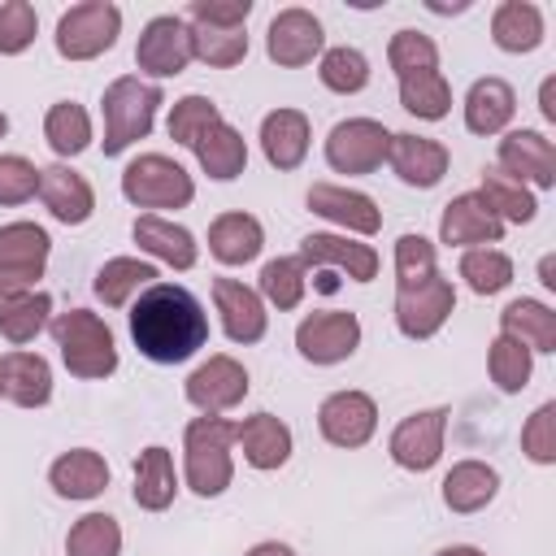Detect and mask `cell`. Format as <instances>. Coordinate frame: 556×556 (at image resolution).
<instances>
[{
    "label": "cell",
    "instance_id": "52",
    "mask_svg": "<svg viewBox=\"0 0 556 556\" xmlns=\"http://www.w3.org/2000/svg\"><path fill=\"white\" fill-rule=\"evenodd\" d=\"M252 17V0H191L187 22L200 26H226V30H243Z\"/></svg>",
    "mask_w": 556,
    "mask_h": 556
},
{
    "label": "cell",
    "instance_id": "22",
    "mask_svg": "<svg viewBox=\"0 0 556 556\" xmlns=\"http://www.w3.org/2000/svg\"><path fill=\"white\" fill-rule=\"evenodd\" d=\"M39 200H43L48 217L61 226H83L96 213V187L65 161L39 169Z\"/></svg>",
    "mask_w": 556,
    "mask_h": 556
},
{
    "label": "cell",
    "instance_id": "54",
    "mask_svg": "<svg viewBox=\"0 0 556 556\" xmlns=\"http://www.w3.org/2000/svg\"><path fill=\"white\" fill-rule=\"evenodd\" d=\"M243 556H295V547H291V543H278V539H261V543H252Z\"/></svg>",
    "mask_w": 556,
    "mask_h": 556
},
{
    "label": "cell",
    "instance_id": "21",
    "mask_svg": "<svg viewBox=\"0 0 556 556\" xmlns=\"http://www.w3.org/2000/svg\"><path fill=\"white\" fill-rule=\"evenodd\" d=\"M387 165H391V174H395L404 187L430 191V187L443 182V174H447V165H452V152H447V143L430 139V135H408V130H400V135H391Z\"/></svg>",
    "mask_w": 556,
    "mask_h": 556
},
{
    "label": "cell",
    "instance_id": "23",
    "mask_svg": "<svg viewBox=\"0 0 556 556\" xmlns=\"http://www.w3.org/2000/svg\"><path fill=\"white\" fill-rule=\"evenodd\" d=\"M261 152L265 161L278 169V174H291L304 165L308 148H313V126H308V113L300 109H274L261 117Z\"/></svg>",
    "mask_w": 556,
    "mask_h": 556
},
{
    "label": "cell",
    "instance_id": "35",
    "mask_svg": "<svg viewBox=\"0 0 556 556\" xmlns=\"http://www.w3.org/2000/svg\"><path fill=\"white\" fill-rule=\"evenodd\" d=\"M152 282H156V265H152V261L113 256V261H104V265L96 269L91 291H96V300H100L104 308H126V304H135V295L148 291Z\"/></svg>",
    "mask_w": 556,
    "mask_h": 556
},
{
    "label": "cell",
    "instance_id": "37",
    "mask_svg": "<svg viewBox=\"0 0 556 556\" xmlns=\"http://www.w3.org/2000/svg\"><path fill=\"white\" fill-rule=\"evenodd\" d=\"M48 326H52V295L48 291H22V295L0 300V334L13 348L35 343Z\"/></svg>",
    "mask_w": 556,
    "mask_h": 556
},
{
    "label": "cell",
    "instance_id": "41",
    "mask_svg": "<svg viewBox=\"0 0 556 556\" xmlns=\"http://www.w3.org/2000/svg\"><path fill=\"white\" fill-rule=\"evenodd\" d=\"M400 109L413 113L417 122H443L452 113V87H447L443 70L400 78Z\"/></svg>",
    "mask_w": 556,
    "mask_h": 556
},
{
    "label": "cell",
    "instance_id": "9",
    "mask_svg": "<svg viewBox=\"0 0 556 556\" xmlns=\"http://www.w3.org/2000/svg\"><path fill=\"white\" fill-rule=\"evenodd\" d=\"M452 313H456V287H452V278L434 274L417 287L395 291V313L391 317H395V330L404 339L421 343V339H434L447 326Z\"/></svg>",
    "mask_w": 556,
    "mask_h": 556
},
{
    "label": "cell",
    "instance_id": "40",
    "mask_svg": "<svg viewBox=\"0 0 556 556\" xmlns=\"http://www.w3.org/2000/svg\"><path fill=\"white\" fill-rule=\"evenodd\" d=\"M369 56L361 52V48H352V43H334V48H326L321 56H317V78H321V87L326 91H334V96H356V91H365L369 87Z\"/></svg>",
    "mask_w": 556,
    "mask_h": 556
},
{
    "label": "cell",
    "instance_id": "33",
    "mask_svg": "<svg viewBox=\"0 0 556 556\" xmlns=\"http://www.w3.org/2000/svg\"><path fill=\"white\" fill-rule=\"evenodd\" d=\"M543 35H547V26H543V9L539 4H530V0H504V4H495V13H491V39H495L500 52H513V56L534 52L543 43Z\"/></svg>",
    "mask_w": 556,
    "mask_h": 556
},
{
    "label": "cell",
    "instance_id": "5",
    "mask_svg": "<svg viewBox=\"0 0 556 556\" xmlns=\"http://www.w3.org/2000/svg\"><path fill=\"white\" fill-rule=\"evenodd\" d=\"M122 195L135 208L161 213V208H187L195 200V178L165 152H139L122 169Z\"/></svg>",
    "mask_w": 556,
    "mask_h": 556
},
{
    "label": "cell",
    "instance_id": "10",
    "mask_svg": "<svg viewBox=\"0 0 556 556\" xmlns=\"http://www.w3.org/2000/svg\"><path fill=\"white\" fill-rule=\"evenodd\" d=\"M248 391H252L248 369H243L235 356H226V352L200 361V365L187 374V382H182L187 404L200 408V413H208V417H222V413L239 408V404L248 400Z\"/></svg>",
    "mask_w": 556,
    "mask_h": 556
},
{
    "label": "cell",
    "instance_id": "38",
    "mask_svg": "<svg viewBox=\"0 0 556 556\" xmlns=\"http://www.w3.org/2000/svg\"><path fill=\"white\" fill-rule=\"evenodd\" d=\"M304 291H308V269L300 256H274L261 265V278H256V295L265 300V308H278V313H291L304 304Z\"/></svg>",
    "mask_w": 556,
    "mask_h": 556
},
{
    "label": "cell",
    "instance_id": "36",
    "mask_svg": "<svg viewBox=\"0 0 556 556\" xmlns=\"http://www.w3.org/2000/svg\"><path fill=\"white\" fill-rule=\"evenodd\" d=\"M43 139H48V148H52L61 161L83 156V152L91 148V139H96L91 113H87L78 100H56V104H48V113H43Z\"/></svg>",
    "mask_w": 556,
    "mask_h": 556
},
{
    "label": "cell",
    "instance_id": "11",
    "mask_svg": "<svg viewBox=\"0 0 556 556\" xmlns=\"http://www.w3.org/2000/svg\"><path fill=\"white\" fill-rule=\"evenodd\" d=\"M191 26L178 13H156L135 43V65L148 78H178L191 65Z\"/></svg>",
    "mask_w": 556,
    "mask_h": 556
},
{
    "label": "cell",
    "instance_id": "49",
    "mask_svg": "<svg viewBox=\"0 0 556 556\" xmlns=\"http://www.w3.org/2000/svg\"><path fill=\"white\" fill-rule=\"evenodd\" d=\"M39 35V13L30 0L0 4V56H22Z\"/></svg>",
    "mask_w": 556,
    "mask_h": 556
},
{
    "label": "cell",
    "instance_id": "39",
    "mask_svg": "<svg viewBox=\"0 0 556 556\" xmlns=\"http://www.w3.org/2000/svg\"><path fill=\"white\" fill-rule=\"evenodd\" d=\"M478 195L486 200V208H491L504 226H526V222H534V213H539L534 191H530L526 182L508 178L504 169H486V174H482Z\"/></svg>",
    "mask_w": 556,
    "mask_h": 556
},
{
    "label": "cell",
    "instance_id": "20",
    "mask_svg": "<svg viewBox=\"0 0 556 556\" xmlns=\"http://www.w3.org/2000/svg\"><path fill=\"white\" fill-rule=\"evenodd\" d=\"M213 304L222 317V334L230 343H261L269 330V308L243 278H213Z\"/></svg>",
    "mask_w": 556,
    "mask_h": 556
},
{
    "label": "cell",
    "instance_id": "45",
    "mask_svg": "<svg viewBox=\"0 0 556 556\" xmlns=\"http://www.w3.org/2000/svg\"><path fill=\"white\" fill-rule=\"evenodd\" d=\"M191 26V56L213 65V70H235L243 56H248V26L243 30H226V26H200V22H187Z\"/></svg>",
    "mask_w": 556,
    "mask_h": 556
},
{
    "label": "cell",
    "instance_id": "7",
    "mask_svg": "<svg viewBox=\"0 0 556 556\" xmlns=\"http://www.w3.org/2000/svg\"><path fill=\"white\" fill-rule=\"evenodd\" d=\"M391 135L378 117H343L330 126L326 135V165L334 174H348V178H361V174H374L387 165V148H391Z\"/></svg>",
    "mask_w": 556,
    "mask_h": 556
},
{
    "label": "cell",
    "instance_id": "19",
    "mask_svg": "<svg viewBox=\"0 0 556 556\" xmlns=\"http://www.w3.org/2000/svg\"><path fill=\"white\" fill-rule=\"evenodd\" d=\"M504 239V222L486 208L478 191H460L439 213V243L447 248H495Z\"/></svg>",
    "mask_w": 556,
    "mask_h": 556
},
{
    "label": "cell",
    "instance_id": "6",
    "mask_svg": "<svg viewBox=\"0 0 556 556\" xmlns=\"http://www.w3.org/2000/svg\"><path fill=\"white\" fill-rule=\"evenodd\" d=\"M122 35V9L113 0H78L56 17V56L61 61H96Z\"/></svg>",
    "mask_w": 556,
    "mask_h": 556
},
{
    "label": "cell",
    "instance_id": "32",
    "mask_svg": "<svg viewBox=\"0 0 556 556\" xmlns=\"http://www.w3.org/2000/svg\"><path fill=\"white\" fill-rule=\"evenodd\" d=\"M495 495H500V469L486 460H456L443 473V504L460 517L482 513Z\"/></svg>",
    "mask_w": 556,
    "mask_h": 556
},
{
    "label": "cell",
    "instance_id": "16",
    "mask_svg": "<svg viewBox=\"0 0 556 556\" xmlns=\"http://www.w3.org/2000/svg\"><path fill=\"white\" fill-rule=\"evenodd\" d=\"M495 169L508 178L526 182L530 191H552L556 187V143L543 130H504L495 148Z\"/></svg>",
    "mask_w": 556,
    "mask_h": 556
},
{
    "label": "cell",
    "instance_id": "13",
    "mask_svg": "<svg viewBox=\"0 0 556 556\" xmlns=\"http://www.w3.org/2000/svg\"><path fill=\"white\" fill-rule=\"evenodd\" d=\"M317 430L330 447H343V452H356L374 439L378 430V404L369 391H330L321 404H317Z\"/></svg>",
    "mask_w": 556,
    "mask_h": 556
},
{
    "label": "cell",
    "instance_id": "1",
    "mask_svg": "<svg viewBox=\"0 0 556 556\" xmlns=\"http://www.w3.org/2000/svg\"><path fill=\"white\" fill-rule=\"evenodd\" d=\"M130 339L152 365H182L208 343V313L182 282H152L130 304Z\"/></svg>",
    "mask_w": 556,
    "mask_h": 556
},
{
    "label": "cell",
    "instance_id": "27",
    "mask_svg": "<svg viewBox=\"0 0 556 556\" xmlns=\"http://www.w3.org/2000/svg\"><path fill=\"white\" fill-rule=\"evenodd\" d=\"M0 387H4V400L17 404V408H43L52 400V365L48 356L39 352H26V348H13L0 356Z\"/></svg>",
    "mask_w": 556,
    "mask_h": 556
},
{
    "label": "cell",
    "instance_id": "55",
    "mask_svg": "<svg viewBox=\"0 0 556 556\" xmlns=\"http://www.w3.org/2000/svg\"><path fill=\"white\" fill-rule=\"evenodd\" d=\"M539 282H543L547 291H556V256H552V252L539 261Z\"/></svg>",
    "mask_w": 556,
    "mask_h": 556
},
{
    "label": "cell",
    "instance_id": "12",
    "mask_svg": "<svg viewBox=\"0 0 556 556\" xmlns=\"http://www.w3.org/2000/svg\"><path fill=\"white\" fill-rule=\"evenodd\" d=\"M361 317L348 313V308H321V313H308L300 326H295V352L308 361V365H339L348 361L356 348H361Z\"/></svg>",
    "mask_w": 556,
    "mask_h": 556
},
{
    "label": "cell",
    "instance_id": "14",
    "mask_svg": "<svg viewBox=\"0 0 556 556\" xmlns=\"http://www.w3.org/2000/svg\"><path fill=\"white\" fill-rule=\"evenodd\" d=\"M447 408L439 404V408H421V413H408L395 430H391V439H387V456L400 465V469H408V473H430L434 465H439V456H443V439H447Z\"/></svg>",
    "mask_w": 556,
    "mask_h": 556
},
{
    "label": "cell",
    "instance_id": "56",
    "mask_svg": "<svg viewBox=\"0 0 556 556\" xmlns=\"http://www.w3.org/2000/svg\"><path fill=\"white\" fill-rule=\"evenodd\" d=\"M434 556H486L482 547H473V543H452V547H439Z\"/></svg>",
    "mask_w": 556,
    "mask_h": 556
},
{
    "label": "cell",
    "instance_id": "47",
    "mask_svg": "<svg viewBox=\"0 0 556 556\" xmlns=\"http://www.w3.org/2000/svg\"><path fill=\"white\" fill-rule=\"evenodd\" d=\"M222 122V109L208 100V96H182V100H174V109H169V139L174 143H182V148H195V139L208 130V126H217Z\"/></svg>",
    "mask_w": 556,
    "mask_h": 556
},
{
    "label": "cell",
    "instance_id": "46",
    "mask_svg": "<svg viewBox=\"0 0 556 556\" xmlns=\"http://www.w3.org/2000/svg\"><path fill=\"white\" fill-rule=\"evenodd\" d=\"M387 65L395 78H408V74H426V70H439V43L413 26L395 30L391 43H387Z\"/></svg>",
    "mask_w": 556,
    "mask_h": 556
},
{
    "label": "cell",
    "instance_id": "53",
    "mask_svg": "<svg viewBox=\"0 0 556 556\" xmlns=\"http://www.w3.org/2000/svg\"><path fill=\"white\" fill-rule=\"evenodd\" d=\"M539 113H543V122H556V78H543V87H539Z\"/></svg>",
    "mask_w": 556,
    "mask_h": 556
},
{
    "label": "cell",
    "instance_id": "24",
    "mask_svg": "<svg viewBox=\"0 0 556 556\" xmlns=\"http://www.w3.org/2000/svg\"><path fill=\"white\" fill-rule=\"evenodd\" d=\"M235 443H239L243 460H248L256 473L282 469V465L291 460V452H295L291 426H287L282 417H274V413H252V417H243L239 430H235Z\"/></svg>",
    "mask_w": 556,
    "mask_h": 556
},
{
    "label": "cell",
    "instance_id": "25",
    "mask_svg": "<svg viewBox=\"0 0 556 556\" xmlns=\"http://www.w3.org/2000/svg\"><path fill=\"white\" fill-rule=\"evenodd\" d=\"M130 235H135L139 252H148L152 261H161L169 269H195V261H200L195 235L187 226L161 217V213H139L135 226H130Z\"/></svg>",
    "mask_w": 556,
    "mask_h": 556
},
{
    "label": "cell",
    "instance_id": "29",
    "mask_svg": "<svg viewBox=\"0 0 556 556\" xmlns=\"http://www.w3.org/2000/svg\"><path fill=\"white\" fill-rule=\"evenodd\" d=\"M465 130L469 135H504L508 130V122H513V113H517V91L504 83V78H495V74H486V78H478L469 91H465Z\"/></svg>",
    "mask_w": 556,
    "mask_h": 556
},
{
    "label": "cell",
    "instance_id": "3",
    "mask_svg": "<svg viewBox=\"0 0 556 556\" xmlns=\"http://www.w3.org/2000/svg\"><path fill=\"white\" fill-rule=\"evenodd\" d=\"M52 343L61 352V365L70 369V378L83 382H104L117 374V339L109 330V321L91 308H65L52 313Z\"/></svg>",
    "mask_w": 556,
    "mask_h": 556
},
{
    "label": "cell",
    "instance_id": "51",
    "mask_svg": "<svg viewBox=\"0 0 556 556\" xmlns=\"http://www.w3.org/2000/svg\"><path fill=\"white\" fill-rule=\"evenodd\" d=\"M521 452L534 465H556V400H543L521 426Z\"/></svg>",
    "mask_w": 556,
    "mask_h": 556
},
{
    "label": "cell",
    "instance_id": "4",
    "mask_svg": "<svg viewBox=\"0 0 556 556\" xmlns=\"http://www.w3.org/2000/svg\"><path fill=\"white\" fill-rule=\"evenodd\" d=\"M165 104V91L139 74H122L104 87L100 96V117H104V156H122L126 148H135L139 139L152 135L156 126V113Z\"/></svg>",
    "mask_w": 556,
    "mask_h": 556
},
{
    "label": "cell",
    "instance_id": "2",
    "mask_svg": "<svg viewBox=\"0 0 556 556\" xmlns=\"http://www.w3.org/2000/svg\"><path fill=\"white\" fill-rule=\"evenodd\" d=\"M235 430L239 421L230 417H191L182 430V482L200 500H217L235 482Z\"/></svg>",
    "mask_w": 556,
    "mask_h": 556
},
{
    "label": "cell",
    "instance_id": "43",
    "mask_svg": "<svg viewBox=\"0 0 556 556\" xmlns=\"http://www.w3.org/2000/svg\"><path fill=\"white\" fill-rule=\"evenodd\" d=\"M486 374H491V382H495L504 395H521V391L530 387L534 356H530V348H521L517 339L495 334L491 348H486Z\"/></svg>",
    "mask_w": 556,
    "mask_h": 556
},
{
    "label": "cell",
    "instance_id": "34",
    "mask_svg": "<svg viewBox=\"0 0 556 556\" xmlns=\"http://www.w3.org/2000/svg\"><path fill=\"white\" fill-rule=\"evenodd\" d=\"M195 161L200 169L213 178V182H235L243 169H248V139L222 117L217 126H208L200 139H195Z\"/></svg>",
    "mask_w": 556,
    "mask_h": 556
},
{
    "label": "cell",
    "instance_id": "18",
    "mask_svg": "<svg viewBox=\"0 0 556 556\" xmlns=\"http://www.w3.org/2000/svg\"><path fill=\"white\" fill-rule=\"evenodd\" d=\"M304 204H308L321 222L339 226L343 235L369 239V235H378V230H382V208H378V200H374V195H365V191H356V187L313 182V187H308V195H304Z\"/></svg>",
    "mask_w": 556,
    "mask_h": 556
},
{
    "label": "cell",
    "instance_id": "58",
    "mask_svg": "<svg viewBox=\"0 0 556 556\" xmlns=\"http://www.w3.org/2000/svg\"><path fill=\"white\" fill-rule=\"evenodd\" d=\"M0 400H4V387H0Z\"/></svg>",
    "mask_w": 556,
    "mask_h": 556
},
{
    "label": "cell",
    "instance_id": "17",
    "mask_svg": "<svg viewBox=\"0 0 556 556\" xmlns=\"http://www.w3.org/2000/svg\"><path fill=\"white\" fill-rule=\"evenodd\" d=\"M295 256L304 261V269H334L348 282H374L378 278V265H382L374 243H361L352 235H330V230L304 235Z\"/></svg>",
    "mask_w": 556,
    "mask_h": 556
},
{
    "label": "cell",
    "instance_id": "26",
    "mask_svg": "<svg viewBox=\"0 0 556 556\" xmlns=\"http://www.w3.org/2000/svg\"><path fill=\"white\" fill-rule=\"evenodd\" d=\"M109 460L96 452V447H70L61 452L52 465H48V486L61 495V500H96L109 491Z\"/></svg>",
    "mask_w": 556,
    "mask_h": 556
},
{
    "label": "cell",
    "instance_id": "48",
    "mask_svg": "<svg viewBox=\"0 0 556 556\" xmlns=\"http://www.w3.org/2000/svg\"><path fill=\"white\" fill-rule=\"evenodd\" d=\"M439 274V265H434V243L426 239V235H400L395 239V291H404V287H417V282H426V278H434Z\"/></svg>",
    "mask_w": 556,
    "mask_h": 556
},
{
    "label": "cell",
    "instance_id": "28",
    "mask_svg": "<svg viewBox=\"0 0 556 556\" xmlns=\"http://www.w3.org/2000/svg\"><path fill=\"white\" fill-rule=\"evenodd\" d=\"M265 248V226L252 217V213H222L208 222V256L226 269H239V265H252Z\"/></svg>",
    "mask_w": 556,
    "mask_h": 556
},
{
    "label": "cell",
    "instance_id": "15",
    "mask_svg": "<svg viewBox=\"0 0 556 556\" xmlns=\"http://www.w3.org/2000/svg\"><path fill=\"white\" fill-rule=\"evenodd\" d=\"M326 52V30L317 22V13L291 4V9H278L269 17V30H265V56L282 70H300V65H313L317 56Z\"/></svg>",
    "mask_w": 556,
    "mask_h": 556
},
{
    "label": "cell",
    "instance_id": "57",
    "mask_svg": "<svg viewBox=\"0 0 556 556\" xmlns=\"http://www.w3.org/2000/svg\"><path fill=\"white\" fill-rule=\"evenodd\" d=\"M4 135H9V113L0 109V139H4Z\"/></svg>",
    "mask_w": 556,
    "mask_h": 556
},
{
    "label": "cell",
    "instance_id": "31",
    "mask_svg": "<svg viewBox=\"0 0 556 556\" xmlns=\"http://www.w3.org/2000/svg\"><path fill=\"white\" fill-rule=\"evenodd\" d=\"M135 504L143 513H165L178 500V469H174V452L152 443L139 452L135 460V486H130Z\"/></svg>",
    "mask_w": 556,
    "mask_h": 556
},
{
    "label": "cell",
    "instance_id": "44",
    "mask_svg": "<svg viewBox=\"0 0 556 556\" xmlns=\"http://www.w3.org/2000/svg\"><path fill=\"white\" fill-rule=\"evenodd\" d=\"M65 556H122V526L113 513H83L65 534Z\"/></svg>",
    "mask_w": 556,
    "mask_h": 556
},
{
    "label": "cell",
    "instance_id": "30",
    "mask_svg": "<svg viewBox=\"0 0 556 556\" xmlns=\"http://www.w3.org/2000/svg\"><path fill=\"white\" fill-rule=\"evenodd\" d=\"M500 334L530 348V356H552L556 352V308L543 300H530V295L508 300L500 313Z\"/></svg>",
    "mask_w": 556,
    "mask_h": 556
},
{
    "label": "cell",
    "instance_id": "50",
    "mask_svg": "<svg viewBox=\"0 0 556 556\" xmlns=\"http://www.w3.org/2000/svg\"><path fill=\"white\" fill-rule=\"evenodd\" d=\"M39 195V165L22 152H0V208H17Z\"/></svg>",
    "mask_w": 556,
    "mask_h": 556
},
{
    "label": "cell",
    "instance_id": "42",
    "mask_svg": "<svg viewBox=\"0 0 556 556\" xmlns=\"http://www.w3.org/2000/svg\"><path fill=\"white\" fill-rule=\"evenodd\" d=\"M456 274L473 295H500L513 282V256L500 248H465Z\"/></svg>",
    "mask_w": 556,
    "mask_h": 556
},
{
    "label": "cell",
    "instance_id": "8",
    "mask_svg": "<svg viewBox=\"0 0 556 556\" xmlns=\"http://www.w3.org/2000/svg\"><path fill=\"white\" fill-rule=\"evenodd\" d=\"M52 239L39 222H9L0 226V300L39 291V278L48 269Z\"/></svg>",
    "mask_w": 556,
    "mask_h": 556
}]
</instances>
